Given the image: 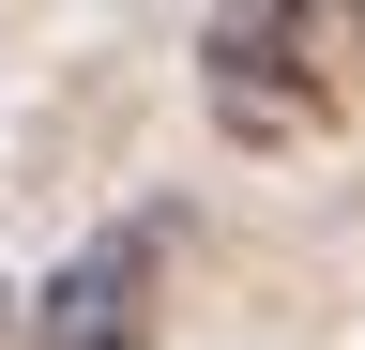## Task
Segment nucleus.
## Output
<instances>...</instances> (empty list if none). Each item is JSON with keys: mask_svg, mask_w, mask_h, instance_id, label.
<instances>
[{"mask_svg": "<svg viewBox=\"0 0 365 350\" xmlns=\"http://www.w3.org/2000/svg\"><path fill=\"white\" fill-rule=\"evenodd\" d=\"M350 61H365V0H228L198 31V107L244 153H304L350 122Z\"/></svg>", "mask_w": 365, "mask_h": 350, "instance_id": "obj_1", "label": "nucleus"}, {"mask_svg": "<svg viewBox=\"0 0 365 350\" xmlns=\"http://www.w3.org/2000/svg\"><path fill=\"white\" fill-rule=\"evenodd\" d=\"M153 274H168V229H91L61 274L16 304V350H153Z\"/></svg>", "mask_w": 365, "mask_h": 350, "instance_id": "obj_2", "label": "nucleus"}, {"mask_svg": "<svg viewBox=\"0 0 365 350\" xmlns=\"http://www.w3.org/2000/svg\"><path fill=\"white\" fill-rule=\"evenodd\" d=\"M0 350H16V289H0Z\"/></svg>", "mask_w": 365, "mask_h": 350, "instance_id": "obj_3", "label": "nucleus"}]
</instances>
